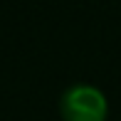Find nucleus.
<instances>
[{"instance_id":"obj_1","label":"nucleus","mask_w":121,"mask_h":121,"mask_svg":"<svg viewBox=\"0 0 121 121\" xmlns=\"http://www.w3.org/2000/svg\"><path fill=\"white\" fill-rule=\"evenodd\" d=\"M59 114L64 121H106L109 104L101 89L91 84H72L59 99Z\"/></svg>"}]
</instances>
